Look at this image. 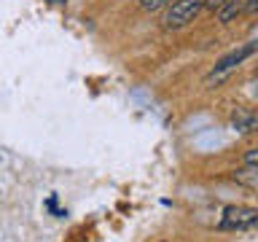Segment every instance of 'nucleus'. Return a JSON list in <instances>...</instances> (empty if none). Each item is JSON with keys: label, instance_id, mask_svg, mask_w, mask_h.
<instances>
[{"label": "nucleus", "instance_id": "nucleus-5", "mask_svg": "<svg viewBox=\"0 0 258 242\" xmlns=\"http://www.w3.org/2000/svg\"><path fill=\"white\" fill-rule=\"evenodd\" d=\"M231 124L237 132H253L255 129V113L253 110H237L231 116Z\"/></svg>", "mask_w": 258, "mask_h": 242}, {"label": "nucleus", "instance_id": "nucleus-10", "mask_svg": "<svg viewBox=\"0 0 258 242\" xmlns=\"http://www.w3.org/2000/svg\"><path fill=\"white\" fill-rule=\"evenodd\" d=\"M245 161H247V164H253V167H255V151H250V153H247V159H245Z\"/></svg>", "mask_w": 258, "mask_h": 242}, {"label": "nucleus", "instance_id": "nucleus-7", "mask_svg": "<svg viewBox=\"0 0 258 242\" xmlns=\"http://www.w3.org/2000/svg\"><path fill=\"white\" fill-rule=\"evenodd\" d=\"M169 3H172V0H140V8L143 11H159V8H164Z\"/></svg>", "mask_w": 258, "mask_h": 242}, {"label": "nucleus", "instance_id": "nucleus-6", "mask_svg": "<svg viewBox=\"0 0 258 242\" xmlns=\"http://www.w3.org/2000/svg\"><path fill=\"white\" fill-rule=\"evenodd\" d=\"M239 14H242V0H223L221 8H218V22L229 24L234 16H239Z\"/></svg>", "mask_w": 258, "mask_h": 242}, {"label": "nucleus", "instance_id": "nucleus-9", "mask_svg": "<svg viewBox=\"0 0 258 242\" xmlns=\"http://www.w3.org/2000/svg\"><path fill=\"white\" fill-rule=\"evenodd\" d=\"M247 14H255V8H258V0H247Z\"/></svg>", "mask_w": 258, "mask_h": 242}, {"label": "nucleus", "instance_id": "nucleus-1", "mask_svg": "<svg viewBox=\"0 0 258 242\" xmlns=\"http://www.w3.org/2000/svg\"><path fill=\"white\" fill-rule=\"evenodd\" d=\"M205 8V0H175L164 14V27L167 30H177L185 27L188 22L197 19V14Z\"/></svg>", "mask_w": 258, "mask_h": 242}, {"label": "nucleus", "instance_id": "nucleus-3", "mask_svg": "<svg viewBox=\"0 0 258 242\" xmlns=\"http://www.w3.org/2000/svg\"><path fill=\"white\" fill-rule=\"evenodd\" d=\"M258 223V210L255 207H226L221 218L223 231H245Z\"/></svg>", "mask_w": 258, "mask_h": 242}, {"label": "nucleus", "instance_id": "nucleus-2", "mask_svg": "<svg viewBox=\"0 0 258 242\" xmlns=\"http://www.w3.org/2000/svg\"><path fill=\"white\" fill-rule=\"evenodd\" d=\"M255 54V43H245V46H239V48H234L231 54H226L221 62L215 65V70L207 76V84H221V81L229 76V73L234 70V68H239L242 62L247 59V56H253Z\"/></svg>", "mask_w": 258, "mask_h": 242}, {"label": "nucleus", "instance_id": "nucleus-8", "mask_svg": "<svg viewBox=\"0 0 258 242\" xmlns=\"http://www.w3.org/2000/svg\"><path fill=\"white\" fill-rule=\"evenodd\" d=\"M221 3H223V0H205V6L210 8V11H218V8H221Z\"/></svg>", "mask_w": 258, "mask_h": 242}, {"label": "nucleus", "instance_id": "nucleus-11", "mask_svg": "<svg viewBox=\"0 0 258 242\" xmlns=\"http://www.w3.org/2000/svg\"><path fill=\"white\" fill-rule=\"evenodd\" d=\"M48 3H54V6H59V3H64V0H48Z\"/></svg>", "mask_w": 258, "mask_h": 242}, {"label": "nucleus", "instance_id": "nucleus-4", "mask_svg": "<svg viewBox=\"0 0 258 242\" xmlns=\"http://www.w3.org/2000/svg\"><path fill=\"white\" fill-rule=\"evenodd\" d=\"M234 180H237L239 186H245V189H250V191H255L258 189V167H253V164H245L242 169H234Z\"/></svg>", "mask_w": 258, "mask_h": 242}]
</instances>
